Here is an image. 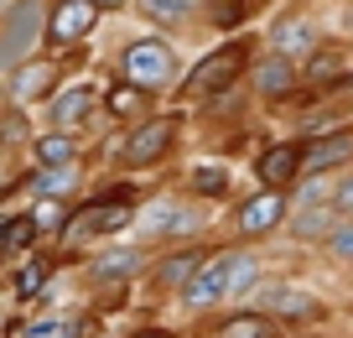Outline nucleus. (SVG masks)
Segmentation results:
<instances>
[{
	"label": "nucleus",
	"mask_w": 353,
	"mask_h": 338,
	"mask_svg": "<svg viewBox=\"0 0 353 338\" xmlns=\"http://www.w3.org/2000/svg\"><path fill=\"white\" fill-rule=\"evenodd\" d=\"M250 42H223L219 53H203L192 63V73L182 78V99H213V94H229L244 73H250Z\"/></svg>",
	"instance_id": "obj_1"
},
{
	"label": "nucleus",
	"mask_w": 353,
	"mask_h": 338,
	"mask_svg": "<svg viewBox=\"0 0 353 338\" xmlns=\"http://www.w3.org/2000/svg\"><path fill=\"white\" fill-rule=\"evenodd\" d=\"M120 73L135 88H161L176 78V53L166 42H156V37H141V42L120 47Z\"/></svg>",
	"instance_id": "obj_2"
},
{
	"label": "nucleus",
	"mask_w": 353,
	"mask_h": 338,
	"mask_svg": "<svg viewBox=\"0 0 353 338\" xmlns=\"http://www.w3.org/2000/svg\"><path fill=\"white\" fill-rule=\"evenodd\" d=\"M99 26V6L94 0H52V11L42 16V42L47 47H78Z\"/></svg>",
	"instance_id": "obj_3"
},
{
	"label": "nucleus",
	"mask_w": 353,
	"mask_h": 338,
	"mask_svg": "<svg viewBox=\"0 0 353 338\" xmlns=\"http://www.w3.org/2000/svg\"><path fill=\"white\" fill-rule=\"evenodd\" d=\"M172 146H176V120H172V115H161V120L135 125L130 141L120 146V162L130 167V172H145V167L166 162V156H172Z\"/></svg>",
	"instance_id": "obj_4"
},
{
	"label": "nucleus",
	"mask_w": 353,
	"mask_h": 338,
	"mask_svg": "<svg viewBox=\"0 0 353 338\" xmlns=\"http://www.w3.org/2000/svg\"><path fill=\"white\" fill-rule=\"evenodd\" d=\"M32 42H42V11L37 0H16L0 21V63H26Z\"/></svg>",
	"instance_id": "obj_5"
},
{
	"label": "nucleus",
	"mask_w": 353,
	"mask_h": 338,
	"mask_svg": "<svg viewBox=\"0 0 353 338\" xmlns=\"http://www.w3.org/2000/svg\"><path fill=\"white\" fill-rule=\"evenodd\" d=\"M348 156H353V131H327V135H312V141H301L296 177H301V182H317V177H327L332 167H343Z\"/></svg>",
	"instance_id": "obj_6"
},
{
	"label": "nucleus",
	"mask_w": 353,
	"mask_h": 338,
	"mask_svg": "<svg viewBox=\"0 0 353 338\" xmlns=\"http://www.w3.org/2000/svg\"><path fill=\"white\" fill-rule=\"evenodd\" d=\"M265 42H270V53L276 57H307V53H317L322 47V32H317V21L312 16H296V11H286V16H276L270 21V32H265Z\"/></svg>",
	"instance_id": "obj_7"
},
{
	"label": "nucleus",
	"mask_w": 353,
	"mask_h": 338,
	"mask_svg": "<svg viewBox=\"0 0 353 338\" xmlns=\"http://www.w3.org/2000/svg\"><path fill=\"white\" fill-rule=\"evenodd\" d=\"M301 88H353L348 47H327L322 42L317 53H307V63H301Z\"/></svg>",
	"instance_id": "obj_8"
},
{
	"label": "nucleus",
	"mask_w": 353,
	"mask_h": 338,
	"mask_svg": "<svg viewBox=\"0 0 353 338\" xmlns=\"http://www.w3.org/2000/svg\"><path fill=\"white\" fill-rule=\"evenodd\" d=\"M52 88H57V63L52 57H26V63H16L11 104H37V99H47Z\"/></svg>",
	"instance_id": "obj_9"
},
{
	"label": "nucleus",
	"mask_w": 353,
	"mask_h": 338,
	"mask_svg": "<svg viewBox=\"0 0 353 338\" xmlns=\"http://www.w3.org/2000/svg\"><path fill=\"white\" fill-rule=\"evenodd\" d=\"M254 94H260V99H291V94H301V68L291 63V57L265 53L260 63H254Z\"/></svg>",
	"instance_id": "obj_10"
},
{
	"label": "nucleus",
	"mask_w": 353,
	"mask_h": 338,
	"mask_svg": "<svg viewBox=\"0 0 353 338\" xmlns=\"http://www.w3.org/2000/svg\"><path fill=\"white\" fill-rule=\"evenodd\" d=\"M99 109V88L94 84H68L52 94V125L57 131H78V125H88V115Z\"/></svg>",
	"instance_id": "obj_11"
},
{
	"label": "nucleus",
	"mask_w": 353,
	"mask_h": 338,
	"mask_svg": "<svg viewBox=\"0 0 353 338\" xmlns=\"http://www.w3.org/2000/svg\"><path fill=\"white\" fill-rule=\"evenodd\" d=\"M182 297H188V307H213L219 297H229V255L203 261L198 271H192V281L182 286Z\"/></svg>",
	"instance_id": "obj_12"
},
{
	"label": "nucleus",
	"mask_w": 353,
	"mask_h": 338,
	"mask_svg": "<svg viewBox=\"0 0 353 338\" xmlns=\"http://www.w3.org/2000/svg\"><path fill=\"white\" fill-rule=\"evenodd\" d=\"M296 162H301V146L296 141H276V146H265L260 162H254V177H260V187H286L296 182Z\"/></svg>",
	"instance_id": "obj_13"
},
{
	"label": "nucleus",
	"mask_w": 353,
	"mask_h": 338,
	"mask_svg": "<svg viewBox=\"0 0 353 338\" xmlns=\"http://www.w3.org/2000/svg\"><path fill=\"white\" fill-rule=\"evenodd\" d=\"M286 218V193H276V187H260V193L250 198V203L239 208V234H270Z\"/></svg>",
	"instance_id": "obj_14"
},
{
	"label": "nucleus",
	"mask_w": 353,
	"mask_h": 338,
	"mask_svg": "<svg viewBox=\"0 0 353 338\" xmlns=\"http://www.w3.org/2000/svg\"><path fill=\"white\" fill-rule=\"evenodd\" d=\"M188 187H192L198 198H223V193H229V167H219V162H203V167H192Z\"/></svg>",
	"instance_id": "obj_15"
},
{
	"label": "nucleus",
	"mask_w": 353,
	"mask_h": 338,
	"mask_svg": "<svg viewBox=\"0 0 353 338\" xmlns=\"http://www.w3.org/2000/svg\"><path fill=\"white\" fill-rule=\"evenodd\" d=\"M208 261V255H198V250H176V255H166V265H161V286H188L192 281V271Z\"/></svg>",
	"instance_id": "obj_16"
},
{
	"label": "nucleus",
	"mask_w": 353,
	"mask_h": 338,
	"mask_svg": "<svg viewBox=\"0 0 353 338\" xmlns=\"http://www.w3.org/2000/svg\"><path fill=\"white\" fill-rule=\"evenodd\" d=\"M208 21H213V32H239L250 21V0H213Z\"/></svg>",
	"instance_id": "obj_17"
},
{
	"label": "nucleus",
	"mask_w": 353,
	"mask_h": 338,
	"mask_svg": "<svg viewBox=\"0 0 353 338\" xmlns=\"http://www.w3.org/2000/svg\"><path fill=\"white\" fill-rule=\"evenodd\" d=\"M32 240H37V224H32V214L11 218V224L0 229V255H21V250H26Z\"/></svg>",
	"instance_id": "obj_18"
},
{
	"label": "nucleus",
	"mask_w": 353,
	"mask_h": 338,
	"mask_svg": "<svg viewBox=\"0 0 353 338\" xmlns=\"http://www.w3.org/2000/svg\"><path fill=\"white\" fill-rule=\"evenodd\" d=\"M141 104H145V88H135V84H114L110 99H104V109H110L114 120H130Z\"/></svg>",
	"instance_id": "obj_19"
},
{
	"label": "nucleus",
	"mask_w": 353,
	"mask_h": 338,
	"mask_svg": "<svg viewBox=\"0 0 353 338\" xmlns=\"http://www.w3.org/2000/svg\"><path fill=\"white\" fill-rule=\"evenodd\" d=\"M332 203H317V208H301L296 214V240H317V234H327L332 229Z\"/></svg>",
	"instance_id": "obj_20"
},
{
	"label": "nucleus",
	"mask_w": 353,
	"mask_h": 338,
	"mask_svg": "<svg viewBox=\"0 0 353 338\" xmlns=\"http://www.w3.org/2000/svg\"><path fill=\"white\" fill-rule=\"evenodd\" d=\"M78 156V146L68 141V135H42V141H37V162L42 167H68Z\"/></svg>",
	"instance_id": "obj_21"
},
{
	"label": "nucleus",
	"mask_w": 353,
	"mask_h": 338,
	"mask_svg": "<svg viewBox=\"0 0 353 338\" xmlns=\"http://www.w3.org/2000/svg\"><path fill=\"white\" fill-rule=\"evenodd\" d=\"M219 338H270V323L260 312H244V317H229L219 328Z\"/></svg>",
	"instance_id": "obj_22"
},
{
	"label": "nucleus",
	"mask_w": 353,
	"mask_h": 338,
	"mask_svg": "<svg viewBox=\"0 0 353 338\" xmlns=\"http://www.w3.org/2000/svg\"><path fill=\"white\" fill-rule=\"evenodd\" d=\"M141 11L156 21H182L188 11H198V0H141Z\"/></svg>",
	"instance_id": "obj_23"
},
{
	"label": "nucleus",
	"mask_w": 353,
	"mask_h": 338,
	"mask_svg": "<svg viewBox=\"0 0 353 338\" xmlns=\"http://www.w3.org/2000/svg\"><path fill=\"white\" fill-rule=\"evenodd\" d=\"M68 187H73V172H68V167H42V172L32 177V193H68Z\"/></svg>",
	"instance_id": "obj_24"
},
{
	"label": "nucleus",
	"mask_w": 353,
	"mask_h": 338,
	"mask_svg": "<svg viewBox=\"0 0 353 338\" xmlns=\"http://www.w3.org/2000/svg\"><path fill=\"white\" fill-rule=\"evenodd\" d=\"M250 281H254V261L250 255H229V297L250 292Z\"/></svg>",
	"instance_id": "obj_25"
},
{
	"label": "nucleus",
	"mask_w": 353,
	"mask_h": 338,
	"mask_svg": "<svg viewBox=\"0 0 353 338\" xmlns=\"http://www.w3.org/2000/svg\"><path fill=\"white\" fill-rule=\"evenodd\" d=\"M0 141H26V115H21V104L0 109Z\"/></svg>",
	"instance_id": "obj_26"
},
{
	"label": "nucleus",
	"mask_w": 353,
	"mask_h": 338,
	"mask_svg": "<svg viewBox=\"0 0 353 338\" xmlns=\"http://www.w3.org/2000/svg\"><path fill=\"white\" fill-rule=\"evenodd\" d=\"M260 307H270V312H312L307 297H296V292H265Z\"/></svg>",
	"instance_id": "obj_27"
},
{
	"label": "nucleus",
	"mask_w": 353,
	"mask_h": 338,
	"mask_svg": "<svg viewBox=\"0 0 353 338\" xmlns=\"http://www.w3.org/2000/svg\"><path fill=\"white\" fill-rule=\"evenodd\" d=\"M327 250L343 255V261H353V224H332L327 229Z\"/></svg>",
	"instance_id": "obj_28"
},
{
	"label": "nucleus",
	"mask_w": 353,
	"mask_h": 338,
	"mask_svg": "<svg viewBox=\"0 0 353 338\" xmlns=\"http://www.w3.org/2000/svg\"><path fill=\"white\" fill-rule=\"evenodd\" d=\"M125 271H135V250H110L99 261V276H125Z\"/></svg>",
	"instance_id": "obj_29"
},
{
	"label": "nucleus",
	"mask_w": 353,
	"mask_h": 338,
	"mask_svg": "<svg viewBox=\"0 0 353 338\" xmlns=\"http://www.w3.org/2000/svg\"><path fill=\"white\" fill-rule=\"evenodd\" d=\"M332 214H353V177L332 187Z\"/></svg>",
	"instance_id": "obj_30"
},
{
	"label": "nucleus",
	"mask_w": 353,
	"mask_h": 338,
	"mask_svg": "<svg viewBox=\"0 0 353 338\" xmlns=\"http://www.w3.org/2000/svg\"><path fill=\"white\" fill-rule=\"evenodd\" d=\"M42 276H47L42 265H26V271H21V281H16V292H21V297H32L37 286H42Z\"/></svg>",
	"instance_id": "obj_31"
},
{
	"label": "nucleus",
	"mask_w": 353,
	"mask_h": 338,
	"mask_svg": "<svg viewBox=\"0 0 353 338\" xmlns=\"http://www.w3.org/2000/svg\"><path fill=\"white\" fill-rule=\"evenodd\" d=\"M94 6H99V16H104V11H125L130 0H94Z\"/></svg>",
	"instance_id": "obj_32"
},
{
	"label": "nucleus",
	"mask_w": 353,
	"mask_h": 338,
	"mask_svg": "<svg viewBox=\"0 0 353 338\" xmlns=\"http://www.w3.org/2000/svg\"><path fill=\"white\" fill-rule=\"evenodd\" d=\"M135 338H172V333H161V328H145V333H135Z\"/></svg>",
	"instance_id": "obj_33"
},
{
	"label": "nucleus",
	"mask_w": 353,
	"mask_h": 338,
	"mask_svg": "<svg viewBox=\"0 0 353 338\" xmlns=\"http://www.w3.org/2000/svg\"><path fill=\"white\" fill-rule=\"evenodd\" d=\"M11 6H16V0H0V21H6V11H11Z\"/></svg>",
	"instance_id": "obj_34"
},
{
	"label": "nucleus",
	"mask_w": 353,
	"mask_h": 338,
	"mask_svg": "<svg viewBox=\"0 0 353 338\" xmlns=\"http://www.w3.org/2000/svg\"><path fill=\"white\" fill-rule=\"evenodd\" d=\"M198 6H213V0H198Z\"/></svg>",
	"instance_id": "obj_35"
}]
</instances>
